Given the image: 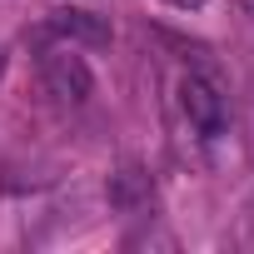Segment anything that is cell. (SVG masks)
I'll list each match as a JSON object with an SVG mask.
<instances>
[{"mask_svg":"<svg viewBox=\"0 0 254 254\" xmlns=\"http://www.w3.org/2000/svg\"><path fill=\"white\" fill-rule=\"evenodd\" d=\"M45 35L50 40H65V45H90V50H105L115 40V25L95 10H55L45 20Z\"/></svg>","mask_w":254,"mask_h":254,"instance_id":"3","label":"cell"},{"mask_svg":"<svg viewBox=\"0 0 254 254\" xmlns=\"http://www.w3.org/2000/svg\"><path fill=\"white\" fill-rule=\"evenodd\" d=\"M140 199H150V185H145V175H140V170H125V175H120V185H115V204L135 209Z\"/></svg>","mask_w":254,"mask_h":254,"instance_id":"4","label":"cell"},{"mask_svg":"<svg viewBox=\"0 0 254 254\" xmlns=\"http://www.w3.org/2000/svg\"><path fill=\"white\" fill-rule=\"evenodd\" d=\"M40 75H45V90H50L60 105H85L90 90H95L85 55H75V45H65V40L40 55Z\"/></svg>","mask_w":254,"mask_h":254,"instance_id":"2","label":"cell"},{"mask_svg":"<svg viewBox=\"0 0 254 254\" xmlns=\"http://www.w3.org/2000/svg\"><path fill=\"white\" fill-rule=\"evenodd\" d=\"M0 70H5V55H0Z\"/></svg>","mask_w":254,"mask_h":254,"instance_id":"6","label":"cell"},{"mask_svg":"<svg viewBox=\"0 0 254 254\" xmlns=\"http://www.w3.org/2000/svg\"><path fill=\"white\" fill-rule=\"evenodd\" d=\"M180 110H185V120L194 125L204 140L224 135V125H229V95L209 75H185L180 80Z\"/></svg>","mask_w":254,"mask_h":254,"instance_id":"1","label":"cell"},{"mask_svg":"<svg viewBox=\"0 0 254 254\" xmlns=\"http://www.w3.org/2000/svg\"><path fill=\"white\" fill-rule=\"evenodd\" d=\"M165 5H175V10H199V5H209V0H165Z\"/></svg>","mask_w":254,"mask_h":254,"instance_id":"5","label":"cell"}]
</instances>
